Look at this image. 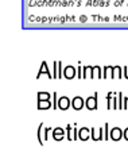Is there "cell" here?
Segmentation results:
<instances>
[{
	"label": "cell",
	"instance_id": "cell-1",
	"mask_svg": "<svg viewBox=\"0 0 128 154\" xmlns=\"http://www.w3.org/2000/svg\"><path fill=\"white\" fill-rule=\"evenodd\" d=\"M97 97H99V93H94V96H89L85 99V107L89 111H93V109L99 108V103H97Z\"/></svg>",
	"mask_w": 128,
	"mask_h": 154
},
{
	"label": "cell",
	"instance_id": "cell-2",
	"mask_svg": "<svg viewBox=\"0 0 128 154\" xmlns=\"http://www.w3.org/2000/svg\"><path fill=\"white\" fill-rule=\"evenodd\" d=\"M51 135H53L54 141L61 142L62 139L66 138V130H64L62 127H55V128H53V131H51Z\"/></svg>",
	"mask_w": 128,
	"mask_h": 154
},
{
	"label": "cell",
	"instance_id": "cell-3",
	"mask_svg": "<svg viewBox=\"0 0 128 154\" xmlns=\"http://www.w3.org/2000/svg\"><path fill=\"white\" fill-rule=\"evenodd\" d=\"M70 107H72V100H70L67 96H61V97H58V109L66 111Z\"/></svg>",
	"mask_w": 128,
	"mask_h": 154
},
{
	"label": "cell",
	"instance_id": "cell-4",
	"mask_svg": "<svg viewBox=\"0 0 128 154\" xmlns=\"http://www.w3.org/2000/svg\"><path fill=\"white\" fill-rule=\"evenodd\" d=\"M85 107V99H82L81 96H74L72 99V108L76 111H81Z\"/></svg>",
	"mask_w": 128,
	"mask_h": 154
},
{
	"label": "cell",
	"instance_id": "cell-5",
	"mask_svg": "<svg viewBox=\"0 0 128 154\" xmlns=\"http://www.w3.org/2000/svg\"><path fill=\"white\" fill-rule=\"evenodd\" d=\"M91 138L93 139L94 142H99L104 138V127L99 128V131H96V128L92 127L91 128Z\"/></svg>",
	"mask_w": 128,
	"mask_h": 154
},
{
	"label": "cell",
	"instance_id": "cell-6",
	"mask_svg": "<svg viewBox=\"0 0 128 154\" xmlns=\"http://www.w3.org/2000/svg\"><path fill=\"white\" fill-rule=\"evenodd\" d=\"M123 134H124V131L121 130V128L113 127L112 130H111V133H109V138L112 139V141L118 142V141H120V139L123 138Z\"/></svg>",
	"mask_w": 128,
	"mask_h": 154
},
{
	"label": "cell",
	"instance_id": "cell-7",
	"mask_svg": "<svg viewBox=\"0 0 128 154\" xmlns=\"http://www.w3.org/2000/svg\"><path fill=\"white\" fill-rule=\"evenodd\" d=\"M91 138V130L88 127H82L78 130V139L80 141H88Z\"/></svg>",
	"mask_w": 128,
	"mask_h": 154
},
{
	"label": "cell",
	"instance_id": "cell-8",
	"mask_svg": "<svg viewBox=\"0 0 128 154\" xmlns=\"http://www.w3.org/2000/svg\"><path fill=\"white\" fill-rule=\"evenodd\" d=\"M43 128H45V125L39 123V127L37 130V138H38V142H39V146L45 145V141H43Z\"/></svg>",
	"mask_w": 128,
	"mask_h": 154
},
{
	"label": "cell",
	"instance_id": "cell-9",
	"mask_svg": "<svg viewBox=\"0 0 128 154\" xmlns=\"http://www.w3.org/2000/svg\"><path fill=\"white\" fill-rule=\"evenodd\" d=\"M37 108H38V109H50V108H53V101H51V100L38 101Z\"/></svg>",
	"mask_w": 128,
	"mask_h": 154
},
{
	"label": "cell",
	"instance_id": "cell-10",
	"mask_svg": "<svg viewBox=\"0 0 128 154\" xmlns=\"http://www.w3.org/2000/svg\"><path fill=\"white\" fill-rule=\"evenodd\" d=\"M38 101H43V100H53V95H50L49 92H39L37 96Z\"/></svg>",
	"mask_w": 128,
	"mask_h": 154
},
{
	"label": "cell",
	"instance_id": "cell-11",
	"mask_svg": "<svg viewBox=\"0 0 128 154\" xmlns=\"http://www.w3.org/2000/svg\"><path fill=\"white\" fill-rule=\"evenodd\" d=\"M64 76L66 77V79H73V77L76 76V70H74V68H72V66H67L66 69H65V72H64Z\"/></svg>",
	"mask_w": 128,
	"mask_h": 154
},
{
	"label": "cell",
	"instance_id": "cell-12",
	"mask_svg": "<svg viewBox=\"0 0 128 154\" xmlns=\"http://www.w3.org/2000/svg\"><path fill=\"white\" fill-rule=\"evenodd\" d=\"M112 109H119V95L113 93L112 97Z\"/></svg>",
	"mask_w": 128,
	"mask_h": 154
},
{
	"label": "cell",
	"instance_id": "cell-13",
	"mask_svg": "<svg viewBox=\"0 0 128 154\" xmlns=\"http://www.w3.org/2000/svg\"><path fill=\"white\" fill-rule=\"evenodd\" d=\"M65 130H66V138H67V141L72 142V141H73V135H72V125H67Z\"/></svg>",
	"mask_w": 128,
	"mask_h": 154
},
{
	"label": "cell",
	"instance_id": "cell-14",
	"mask_svg": "<svg viewBox=\"0 0 128 154\" xmlns=\"http://www.w3.org/2000/svg\"><path fill=\"white\" fill-rule=\"evenodd\" d=\"M109 125L108 123H104V139L105 141H108V139H111L109 138Z\"/></svg>",
	"mask_w": 128,
	"mask_h": 154
},
{
	"label": "cell",
	"instance_id": "cell-15",
	"mask_svg": "<svg viewBox=\"0 0 128 154\" xmlns=\"http://www.w3.org/2000/svg\"><path fill=\"white\" fill-rule=\"evenodd\" d=\"M51 131H53V128H51V127H45V128H43V141H45V142L49 139V134H50Z\"/></svg>",
	"mask_w": 128,
	"mask_h": 154
},
{
	"label": "cell",
	"instance_id": "cell-16",
	"mask_svg": "<svg viewBox=\"0 0 128 154\" xmlns=\"http://www.w3.org/2000/svg\"><path fill=\"white\" fill-rule=\"evenodd\" d=\"M112 97H113V92H109L107 96V107L108 109H112Z\"/></svg>",
	"mask_w": 128,
	"mask_h": 154
},
{
	"label": "cell",
	"instance_id": "cell-17",
	"mask_svg": "<svg viewBox=\"0 0 128 154\" xmlns=\"http://www.w3.org/2000/svg\"><path fill=\"white\" fill-rule=\"evenodd\" d=\"M53 109H58V95L53 93Z\"/></svg>",
	"mask_w": 128,
	"mask_h": 154
},
{
	"label": "cell",
	"instance_id": "cell-18",
	"mask_svg": "<svg viewBox=\"0 0 128 154\" xmlns=\"http://www.w3.org/2000/svg\"><path fill=\"white\" fill-rule=\"evenodd\" d=\"M78 130L77 128V123H74V128H73V141H77L78 139Z\"/></svg>",
	"mask_w": 128,
	"mask_h": 154
},
{
	"label": "cell",
	"instance_id": "cell-19",
	"mask_svg": "<svg viewBox=\"0 0 128 154\" xmlns=\"http://www.w3.org/2000/svg\"><path fill=\"white\" fill-rule=\"evenodd\" d=\"M84 77H93V69H92V68H85Z\"/></svg>",
	"mask_w": 128,
	"mask_h": 154
},
{
	"label": "cell",
	"instance_id": "cell-20",
	"mask_svg": "<svg viewBox=\"0 0 128 154\" xmlns=\"http://www.w3.org/2000/svg\"><path fill=\"white\" fill-rule=\"evenodd\" d=\"M42 73H47V75H49V77H50V79H51V75H50V72H49V70L46 69V64H43V66H42V70H40V72L38 73V77H39L40 75H42Z\"/></svg>",
	"mask_w": 128,
	"mask_h": 154
},
{
	"label": "cell",
	"instance_id": "cell-21",
	"mask_svg": "<svg viewBox=\"0 0 128 154\" xmlns=\"http://www.w3.org/2000/svg\"><path fill=\"white\" fill-rule=\"evenodd\" d=\"M115 75L118 77H121V69L120 68H113V77H115Z\"/></svg>",
	"mask_w": 128,
	"mask_h": 154
},
{
	"label": "cell",
	"instance_id": "cell-22",
	"mask_svg": "<svg viewBox=\"0 0 128 154\" xmlns=\"http://www.w3.org/2000/svg\"><path fill=\"white\" fill-rule=\"evenodd\" d=\"M128 108V96L124 97V104H123V109H127Z\"/></svg>",
	"mask_w": 128,
	"mask_h": 154
},
{
	"label": "cell",
	"instance_id": "cell-23",
	"mask_svg": "<svg viewBox=\"0 0 128 154\" xmlns=\"http://www.w3.org/2000/svg\"><path fill=\"white\" fill-rule=\"evenodd\" d=\"M123 138L126 139V141H128V127L124 130V134H123Z\"/></svg>",
	"mask_w": 128,
	"mask_h": 154
},
{
	"label": "cell",
	"instance_id": "cell-24",
	"mask_svg": "<svg viewBox=\"0 0 128 154\" xmlns=\"http://www.w3.org/2000/svg\"><path fill=\"white\" fill-rule=\"evenodd\" d=\"M96 69V73H97V76L99 77H101V73H100V68H94Z\"/></svg>",
	"mask_w": 128,
	"mask_h": 154
}]
</instances>
